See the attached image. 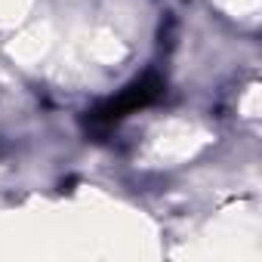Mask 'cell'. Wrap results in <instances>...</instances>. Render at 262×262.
<instances>
[{
    "label": "cell",
    "instance_id": "cell-1",
    "mask_svg": "<svg viewBox=\"0 0 262 262\" xmlns=\"http://www.w3.org/2000/svg\"><path fill=\"white\" fill-rule=\"evenodd\" d=\"M161 96H164V77L155 74V71H145V74L136 77L133 83H126L117 96L99 102V105L90 111L86 123H90L93 129H111V126L120 123L123 117L136 114V111H142V108H148V105H155Z\"/></svg>",
    "mask_w": 262,
    "mask_h": 262
}]
</instances>
